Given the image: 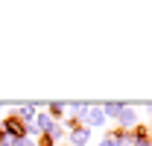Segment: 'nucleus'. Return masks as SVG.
<instances>
[{"mask_svg":"<svg viewBox=\"0 0 152 146\" xmlns=\"http://www.w3.org/2000/svg\"><path fill=\"white\" fill-rule=\"evenodd\" d=\"M149 143H152V126H149Z\"/></svg>","mask_w":152,"mask_h":146,"instance_id":"ddd939ff","label":"nucleus"},{"mask_svg":"<svg viewBox=\"0 0 152 146\" xmlns=\"http://www.w3.org/2000/svg\"><path fill=\"white\" fill-rule=\"evenodd\" d=\"M58 146H64V143H58Z\"/></svg>","mask_w":152,"mask_h":146,"instance_id":"4468645a","label":"nucleus"},{"mask_svg":"<svg viewBox=\"0 0 152 146\" xmlns=\"http://www.w3.org/2000/svg\"><path fill=\"white\" fill-rule=\"evenodd\" d=\"M96 146H114V143H111V140H108V137H102V140H99V143H96Z\"/></svg>","mask_w":152,"mask_h":146,"instance_id":"9b49d317","label":"nucleus"},{"mask_svg":"<svg viewBox=\"0 0 152 146\" xmlns=\"http://www.w3.org/2000/svg\"><path fill=\"white\" fill-rule=\"evenodd\" d=\"M3 140H6V131H3V126H0V143H3Z\"/></svg>","mask_w":152,"mask_h":146,"instance_id":"f8f14e48","label":"nucleus"},{"mask_svg":"<svg viewBox=\"0 0 152 146\" xmlns=\"http://www.w3.org/2000/svg\"><path fill=\"white\" fill-rule=\"evenodd\" d=\"M114 120H117V126H120V128H126V131H129V128L137 126V111H134L132 105H123V111H120Z\"/></svg>","mask_w":152,"mask_h":146,"instance_id":"7ed1b4c3","label":"nucleus"},{"mask_svg":"<svg viewBox=\"0 0 152 146\" xmlns=\"http://www.w3.org/2000/svg\"><path fill=\"white\" fill-rule=\"evenodd\" d=\"M82 123H85L88 128H99V126H105V114H102V108H99V105H91Z\"/></svg>","mask_w":152,"mask_h":146,"instance_id":"20e7f679","label":"nucleus"},{"mask_svg":"<svg viewBox=\"0 0 152 146\" xmlns=\"http://www.w3.org/2000/svg\"><path fill=\"white\" fill-rule=\"evenodd\" d=\"M64 140H67L64 146H88V143H91V128L82 126V128H76V131H67Z\"/></svg>","mask_w":152,"mask_h":146,"instance_id":"f03ea898","label":"nucleus"},{"mask_svg":"<svg viewBox=\"0 0 152 146\" xmlns=\"http://www.w3.org/2000/svg\"><path fill=\"white\" fill-rule=\"evenodd\" d=\"M123 105H126V102H102L99 108H102V114H105V120H114V117L123 111Z\"/></svg>","mask_w":152,"mask_h":146,"instance_id":"0eeeda50","label":"nucleus"},{"mask_svg":"<svg viewBox=\"0 0 152 146\" xmlns=\"http://www.w3.org/2000/svg\"><path fill=\"white\" fill-rule=\"evenodd\" d=\"M0 126H3V131H6V137H9V140H15V143H18L20 137H26V123L20 120L15 111H9V114L0 120Z\"/></svg>","mask_w":152,"mask_h":146,"instance_id":"f257e3e1","label":"nucleus"},{"mask_svg":"<svg viewBox=\"0 0 152 146\" xmlns=\"http://www.w3.org/2000/svg\"><path fill=\"white\" fill-rule=\"evenodd\" d=\"M47 134H50V137H53L56 143H61V140L67 137V131H64V126H61V123H53V126L47 128Z\"/></svg>","mask_w":152,"mask_h":146,"instance_id":"6e6552de","label":"nucleus"},{"mask_svg":"<svg viewBox=\"0 0 152 146\" xmlns=\"http://www.w3.org/2000/svg\"><path fill=\"white\" fill-rule=\"evenodd\" d=\"M64 102H47V117L53 120V123H61L64 120Z\"/></svg>","mask_w":152,"mask_h":146,"instance_id":"423d86ee","label":"nucleus"},{"mask_svg":"<svg viewBox=\"0 0 152 146\" xmlns=\"http://www.w3.org/2000/svg\"><path fill=\"white\" fill-rule=\"evenodd\" d=\"M15 146H35V140H32V137H20Z\"/></svg>","mask_w":152,"mask_h":146,"instance_id":"9d476101","label":"nucleus"},{"mask_svg":"<svg viewBox=\"0 0 152 146\" xmlns=\"http://www.w3.org/2000/svg\"><path fill=\"white\" fill-rule=\"evenodd\" d=\"M35 146H58V143L50 137V134H38V137H35Z\"/></svg>","mask_w":152,"mask_h":146,"instance_id":"1a4fd4ad","label":"nucleus"},{"mask_svg":"<svg viewBox=\"0 0 152 146\" xmlns=\"http://www.w3.org/2000/svg\"><path fill=\"white\" fill-rule=\"evenodd\" d=\"M12 111L18 114L26 126H32V120H35V114H38V105H35V102H32V105H18V108H12Z\"/></svg>","mask_w":152,"mask_h":146,"instance_id":"39448f33","label":"nucleus"}]
</instances>
